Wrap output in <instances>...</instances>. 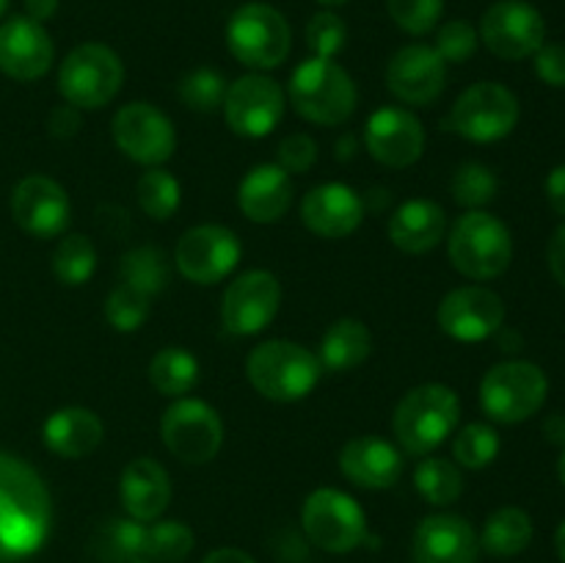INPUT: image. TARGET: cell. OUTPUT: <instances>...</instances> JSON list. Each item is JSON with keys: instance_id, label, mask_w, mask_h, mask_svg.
<instances>
[{"instance_id": "obj_1", "label": "cell", "mask_w": 565, "mask_h": 563, "mask_svg": "<svg viewBox=\"0 0 565 563\" xmlns=\"http://www.w3.org/2000/svg\"><path fill=\"white\" fill-rule=\"evenodd\" d=\"M53 524V500L36 469L0 453V563L31 557Z\"/></svg>"}, {"instance_id": "obj_2", "label": "cell", "mask_w": 565, "mask_h": 563, "mask_svg": "<svg viewBox=\"0 0 565 563\" xmlns=\"http://www.w3.org/2000/svg\"><path fill=\"white\" fill-rule=\"evenodd\" d=\"M246 375L254 390L268 401L292 403L318 386L323 364L298 342L268 340L248 353Z\"/></svg>"}, {"instance_id": "obj_3", "label": "cell", "mask_w": 565, "mask_h": 563, "mask_svg": "<svg viewBox=\"0 0 565 563\" xmlns=\"http://www.w3.org/2000/svg\"><path fill=\"white\" fill-rule=\"evenodd\" d=\"M290 103L312 125L337 127L356 110L359 92L353 77L334 59H307L290 77Z\"/></svg>"}, {"instance_id": "obj_4", "label": "cell", "mask_w": 565, "mask_h": 563, "mask_svg": "<svg viewBox=\"0 0 565 563\" xmlns=\"http://www.w3.org/2000/svg\"><path fill=\"white\" fill-rule=\"evenodd\" d=\"M461 403L445 384H423L406 392L395 408L392 428L408 456H428L458 428Z\"/></svg>"}, {"instance_id": "obj_5", "label": "cell", "mask_w": 565, "mask_h": 563, "mask_svg": "<svg viewBox=\"0 0 565 563\" xmlns=\"http://www.w3.org/2000/svg\"><path fill=\"white\" fill-rule=\"evenodd\" d=\"M450 263L458 274L475 282L497 279L513 259L511 230L486 210H469L450 232Z\"/></svg>"}, {"instance_id": "obj_6", "label": "cell", "mask_w": 565, "mask_h": 563, "mask_svg": "<svg viewBox=\"0 0 565 563\" xmlns=\"http://www.w3.org/2000/svg\"><path fill=\"white\" fill-rule=\"evenodd\" d=\"M550 395V379L527 359L500 362L480 381V406L494 423L516 425L535 417Z\"/></svg>"}, {"instance_id": "obj_7", "label": "cell", "mask_w": 565, "mask_h": 563, "mask_svg": "<svg viewBox=\"0 0 565 563\" xmlns=\"http://www.w3.org/2000/svg\"><path fill=\"white\" fill-rule=\"evenodd\" d=\"M519 114V97L511 88L494 81H480L452 103L450 114L445 116V127L467 141L491 144L516 130Z\"/></svg>"}, {"instance_id": "obj_8", "label": "cell", "mask_w": 565, "mask_h": 563, "mask_svg": "<svg viewBox=\"0 0 565 563\" xmlns=\"http://www.w3.org/2000/svg\"><path fill=\"white\" fill-rule=\"evenodd\" d=\"M125 83V66L110 47L86 42L72 50L58 70V92L81 110H97L119 94Z\"/></svg>"}, {"instance_id": "obj_9", "label": "cell", "mask_w": 565, "mask_h": 563, "mask_svg": "<svg viewBox=\"0 0 565 563\" xmlns=\"http://www.w3.org/2000/svg\"><path fill=\"white\" fill-rule=\"evenodd\" d=\"M226 44L241 64L252 70H274L290 55L292 33L285 14L268 3H246L230 17Z\"/></svg>"}, {"instance_id": "obj_10", "label": "cell", "mask_w": 565, "mask_h": 563, "mask_svg": "<svg viewBox=\"0 0 565 563\" xmlns=\"http://www.w3.org/2000/svg\"><path fill=\"white\" fill-rule=\"evenodd\" d=\"M303 533L315 546L345 555L367 541V517L351 495L340 489H318L301 508Z\"/></svg>"}, {"instance_id": "obj_11", "label": "cell", "mask_w": 565, "mask_h": 563, "mask_svg": "<svg viewBox=\"0 0 565 563\" xmlns=\"http://www.w3.org/2000/svg\"><path fill=\"white\" fill-rule=\"evenodd\" d=\"M166 450L182 464H207L224 445V423L210 403L199 397H180L160 419Z\"/></svg>"}, {"instance_id": "obj_12", "label": "cell", "mask_w": 565, "mask_h": 563, "mask_svg": "<svg viewBox=\"0 0 565 563\" xmlns=\"http://www.w3.org/2000/svg\"><path fill=\"white\" fill-rule=\"evenodd\" d=\"M478 36L497 59H533L546 42V22L544 14L527 0H497L486 9Z\"/></svg>"}, {"instance_id": "obj_13", "label": "cell", "mask_w": 565, "mask_h": 563, "mask_svg": "<svg viewBox=\"0 0 565 563\" xmlns=\"http://www.w3.org/2000/svg\"><path fill=\"white\" fill-rule=\"evenodd\" d=\"M243 246L230 226L202 224L188 230L177 243V268L193 285H215L241 263Z\"/></svg>"}, {"instance_id": "obj_14", "label": "cell", "mask_w": 565, "mask_h": 563, "mask_svg": "<svg viewBox=\"0 0 565 563\" xmlns=\"http://www.w3.org/2000/svg\"><path fill=\"white\" fill-rule=\"evenodd\" d=\"M226 125L246 138H263L274 132L285 116V92L268 75H243L226 86L224 97Z\"/></svg>"}, {"instance_id": "obj_15", "label": "cell", "mask_w": 565, "mask_h": 563, "mask_svg": "<svg viewBox=\"0 0 565 563\" xmlns=\"http://www.w3.org/2000/svg\"><path fill=\"white\" fill-rule=\"evenodd\" d=\"M281 307V285L270 270H246L237 276L221 301V320L232 334H259L274 323Z\"/></svg>"}, {"instance_id": "obj_16", "label": "cell", "mask_w": 565, "mask_h": 563, "mask_svg": "<svg viewBox=\"0 0 565 563\" xmlns=\"http://www.w3.org/2000/svg\"><path fill=\"white\" fill-rule=\"evenodd\" d=\"M114 141L141 166H160L174 155L177 132L169 116L149 103H130L114 116Z\"/></svg>"}, {"instance_id": "obj_17", "label": "cell", "mask_w": 565, "mask_h": 563, "mask_svg": "<svg viewBox=\"0 0 565 563\" xmlns=\"http://www.w3.org/2000/svg\"><path fill=\"white\" fill-rule=\"evenodd\" d=\"M441 331L458 342H480L494 337L505 323V304L494 290L480 285L456 287L436 309Z\"/></svg>"}, {"instance_id": "obj_18", "label": "cell", "mask_w": 565, "mask_h": 563, "mask_svg": "<svg viewBox=\"0 0 565 563\" xmlns=\"http://www.w3.org/2000/svg\"><path fill=\"white\" fill-rule=\"evenodd\" d=\"M364 144L379 163L390 169H406L425 152L423 121L412 110L386 105L375 110L364 125Z\"/></svg>"}, {"instance_id": "obj_19", "label": "cell", "mask_w": 565, "mask_h": 563, "mask_svg": "<svg viewBox=\"0 0 565 563\" xmlns=\"http://www.w3.org/2000/svg\"><path fill=\"white\" fill-rule=\"evenodd\" d=\"M11 215L17 226L33 237H55L70 224V199L55 180L31 174L17 182L11 193Z\"/></svg>"}, {"instance_id": "obj_20", "label": "cell", "mask_w": 565, "mask_h": 563, "mask_svg": "<svg viewBox=\"0 0 565 563\" xmlns=\"http://www.w3.org/2000/svg\"><path fill=\"white\" fill-rule=\"evenodd\" d=\"M447 83V64L428 44H406L386 66V88L406 105H430Z\"/></svg>"}, {"instance_id": "obj_21", "label": "cell", "mask_w": 565, "mask_h": 563, "mask_svg": "<svg viewBox=\"0 0 565 563\" xmlns=\"http://www.w3.org/2000/svg\"><path fill=\"white\" fill-rule=\"evenodd\" d=\"M53 59V39L42 22L31 17H11L0 25V72L11 81H39L50 72Z\"/></svg>"}, {"instance_id": "obj_22", "label": "cell", "mask_w": 565, "mask_h": 563, "mask_svg": "<svg viewBox=\"0 0 565 563\" xmlns=\"http://www.w3.org/2000/svg\"><path fill=\"white\" fill-rule=\"evenodd\" d=\"M478 552V533L456 513H430L414 530V563H475Z\"/></svg>"}, {"instance_id": "obj_23", "label": "cell", "mask_w": 565, "mask_h": 563, "mask_svg": "<svg viewBox=\"0 0 565 563\" xmlns=\"http://www.w3.org/2000/svg\"><path fill=\"white\" fill-rule=\"evenodd\" d=\"M301 221L320 237H348L364 221V202L351 185L323 182L312 188L301 202Z\"/></svg>"}, {"instance_id": "obj_24", "label": "cell", "mask_w": 565, "mask_h": 563, "mask_svg": "<svg viewBox=\"0 0 565 563\" xmlns=\"http://www.w3.org/2000/svg\"><path fill=\"white\" fill-rule=\"evenodd\" d=\"M340 469L362 489H390L403 475V456L381 436H356L340 453Z\"/></svg>"}, {"instance_id": "obj_25", "label": "cell", "mask_w": 565, "mask_h": 563, "mask_svg": "<svg viewBox=\"0 0 565 563\" xmlns=\"http://www.w3.org/2000/svg\"><path fill=\"white\" fill-rule=\"evenodd\" d=\"M119 497L130 519L154 522L171 502L169 472L154 458H136L121 472Z\"/></svg>"}, {"instance_id": "obj_26", "label": "cell", "mask_w": 565, "mask_h": 563, "mask_svg": "<svg viewBox=\"0 0 565 563\" xmlns=\"http://www.w3.org/2000/svg\"><path fill=\"white\" fill-rule=\"evenodd\" d=\"M237 204H241L243 215L257 224H274V221L285 219L292 204L290 174L276 163L254 166L237 188Z\"/></svg>"}, {"instance_id": "obj_27", "label": "cell", "mask_w": 565, "mask_h": 563, "mask_svg": "<svg viewBox=\"0 0 565 563\" xmlns=\"http://www.w3.org/2000/svg\"><path fill=\"white\" fill-rule=\"evenodd\" d=\"M44 445L61 458H83L94 453L103 442V419L83 406H66L44 419Z\"/></svg>"}, {"instance_id": "obj_28", "label": "cell", "mask_w": 565, "mask_h": 563, "mask_svg": "<svg viewBox=\"0 0 565 563\" xmlns=\"http://www.w3.org/2000/svg\"><path fill=\"white\" fill-rule=\"evenodd\" d=\"M445 230V210L430 199H408L390 219V241L406 254H425L436 248Z\"/></svg>"}, {"instance_id": "obj_29", "label": "cell", "mask_w": 565, "mask_h": 563, "mask_svg": "<svg viewBox=\"0 0 565 563\" xmlns=\"http://www.w3.org/2000/svg\"><path fill=\"white\" fill-rule=\"evenodd\" d=\"M373 353V334L367 326L356 318H342L326 329L320 340V364L331 373H345L359 368Z\"/></svg>"}, {"instance_id": "obj_30", "label": "cell", "mask_w": 565, "mask_h": 563, "mask_svg": "<svg viewBox=\"0 0 565 563\" xmlns=\"http://www.w3.org/2000/svg\"><path fill=\"white\" fill-rule=\"evenodd\" d=\"M535 535V524L530 513L519 506L497 508L483 524L480 533V546L494 557L522 555Z\"/></svg>"}, {"instance_id": "obj_31", "label": "cell", "mask_w": 565, "mask_h": 563, "mask_svg": "<svg viewBox=\"0 0 565 563\" xmlns=\"http://www.w3.org/2000/svg\"><path fill=\"white\" fill-rule=\"evenodd\" d=\"M149 381L160 395L182 397L191 392L199 381V362L185 348H163L149 362Z\"/></svg>"}, {"instance_id": "obj_32", "label": "cell", "mask_w": 565, "mask_h": 563, "mask_svg": "<svg viewBox=\"0 0 565 563\" xmlns=\"http://www.w3.org/2000/svg\"><path fill=\"white\" fill-rule=\"evenodd\" d=\"M99 555L108 563H149L147 561V524L136 519H110L99 530Z\"/></svg>"}, {"instance_id": "obj_33", "label": "cell", "mask_w": 565, "mask_h": 563, "mask_svg": "<svg viewBox=\"0 0 565 563\" xmlns=\"http://www.w3.org/2000/svg\"><path fill=\"white\" fill-rule=\"evenodd\" d=\"M414 486L430 506H452L463 495V475L450 458H423L414 469Z\"/></svg>"}, {"instance_id": "obj_34", "label": "cell", "mask_w": 565, "mask_h": 563, "mask_svg": "<svg viewBox=\"0 0 565 563\" xmlns=\"http://www.w3.org/2000/svg\"><path fill=\"white\" fill-rule=\"evenodd\" d=\"M97 268V248L86 235H66L53 254V274L61 285H86Z\"/></svg>"}, {"instance_id": "obj_35", "label": "cell", "mask_w": 565, "mask_h": 563, "mask_svg": "<svg viewBox=\"0 0 565 563\" xmlns=\"http://www.w3.org/2000/svg\"><path fill=\"white\" fill-rule=\"evenodd\" d=\"M119 276L125 285L136 287V290L147 293V296L152 298L154 293L163 290L166 276H169L163 252L154 246L132 248V252H127L125 257H121Z\"/></svg>"}, {"instance_id": "obj_36", "label": "cell", "mask_w": 565, "mask_h": 563, "mask_svg": "<svg viewBox=\"0 0 565 563\" xmlns=\"http://www.w3.org/2000/svg\"><path fill=\"white\" fill-rule=\"evenodd\" d=\"M136 196H138V204H141V210L149 215V219L166 221L177 213V208H180L182 191H180V182H177L169 171L154 166V169L143 171L141 174V180H138L136 185Z\"/></svg>"}, {"instance_id": "obj_37", "label": "cell", "mask_w": 565, "mask_h": 563, "mask_svg": "<svg viewBox=\"0 0 565 563\" xmlns=\"http://www.w3.org/2000/svg\"><path fill=\"white\" fill-rule=\"evenodd\" d=\"M452 456L467 469H486L500 456V434L489 423H469L452 439Z\"/></svg>"}, {"instance_id": "obj_38", "label": "cell", "mask_w": 565, "mask_h": 563, "mask_svg": "<svg viewBox=\"0 0 565 563\" xmlns=\"http://www.w3.org/2000/svg\"><path fill=\"white\" fill-rule=\"evenodd\" d=\"M193 530L185 522H154L147 528V561L149 563H180L191 555Z\"/></svg>"}, {"instance_id": "obj_39", "label": "cell", "mask_w": 565, "mask_h": 563, "mask_svg": "<svg viewBox=\"0 0 565 563\" xmlns=\"http://www.w3.org/2000/svg\"><path fill=\"white\" fill-rule=\"evenodd\" d=\"M497 188H500V180H497L494 171L483 163H463L461 169L452 174L450 182L452 199L467 210H480L489 202H494Z\"/></svg>"}, {"instance_id": "obj_40", "label": "cell", "mask_w": 565, "mask_h": 563, "mask_svg": "<svg viewBox=\"0 0 565 563\" xmlns=\"http://www.w3.org/2000/svg\"><path fill=\"white\" fill-rule=\"evenodd\" d=\"M226 97V81L221 72L207 70H193L188 72L180 81V99L185 103V108L199 110V114H210L218 105H224Z\"/></svg>"}, {"instance_id": "obj_41", "label": "cell", "mask_w": 565, "mask_h": 563, "mask_svg": "<svg viewBox=\"0 0 565 563\" xmlns=\"http://www.w3.org/2000/svg\"><path fill=\"white\" fill-rule=\"evenodd\" d=\"M105 318L116 331L141 329L143 320L149 318V296L119 282L105 301Z\"/></svg>"}, {"instance_id": "obj_42", "label": "cell", "mask_w": 565, "mask_h": 563, "mask_svg": "<svg viewBox=\"0 0 565 563\" xmlns=\"http://www.w3.org/2000/svg\"><path fill=\"white\" fill-rule=\"evenodd\" d=\"M390 17L414 36H425L434 31L445 11V0H386Z\"/></svg>"}, {"instance_id": "obj_43", "label": "cell", "mask_w": 565, "mask_h": 563, "mask_svg": "<svg viewBox=\"0 0 565 563\" xmlns=\"http://www.w3.org/2000/svg\"><path fill=\"white\" fill-rule=\"evenodd\" d=\"M348 39V28L334 11H318L307 25V44L315 59H334L342 53Z\"/></svg>"}, {"instance_id": "obj_44", "label": "cell", "mask_w": 565, "mask_h": 563, "mask_svg": "<svg viewBox=\"0 0 565 563\" xmlns=\"http://www.w3.org/2000/svg\"><path fill=\"white\" fill-rule=\"evenodd\" d=\"M478 31H475L472 22L467 20H450L439 28L436 33V53L441 55L445 64H463L475 55L478 50Z\"/></svg>"}, {"instance_id": "obj_45", "label": "cell", "mask_w": 565, "mask_h": 563, "mask_svg": "<svg viewBox=\"0 0 565 563\" xmlns=\"http://www.w3.org/2000/svg\"><path fill=\"white\" fill-rule=\"evenodd\" d=\"M315 160H318V144L303 132L281 138L279 149H276V166H281L287 174H307Z\"/></svg>"}, {"instance_id": "obj_46", "label": "cell", "mask_w": 565, "mask_h": 563, "mask_svg": "<svg viewBox=\"0 0 565 563\" xmlns=\"http://www.w3.org/2000/svg\"><path fill=\"white\" fill-rule=\"evenodd\" d=\"M533 59L535 75L541 77V83L552 88H565V44L544 42Z\"/></svg>"}, {"instance_id": "obj_47", "label": "cell", "mask_w": 565, "mask_h": 563, "mask_svg": "<svg viewBox=\"0 0 565 563\" xmlns=\"http://www.w3.org/2000/svg\"><path fill=\"white\" fill-rule=\"evenodd\" d=\"M47 130L55 138H72L81 130V108L75 105H58V108L50 110L47 116Z\"/></svg>"}, {"instance_id": "obj_48", "label": "cell", "mask_w": 565, "mask_h": 563, "mask_svg": "<svg viewBox=\"0 0 565 563\" xmlns=\"http://www.w3.org/2000/svg\"><path fill=\"white\" fill-rule=\"evenodd\" d=\"M546 263H550V270L557 285L565 290V221L552 232L550 246H546Z\"/></svg>"}, {"instance_id": "obj_49", "label": "cell", "mask_w": 565, "mask_h": 563, "mask_svg": "<svg viewBox=\"0 0 565 563\" xmlns=\"http://www.w3.org/2000/svg\"><path fill=\"white\" fill-rule=\"evenodd\" d=\"M544 191H546V202H550V208L565 219V163L555 166V169L546 174Z\"/></svg>"}, {"instance_id": "obj_50", "label": "cell", "mask_w": 565, "mask_h": 563, "mask_svg": "<svg viewBox=\"0 0 565 563\" xmlns=\"http://www.w3.org/2000/svg\"><path fill=\"white\" fill-rule=\"evenodd\" d=\"M202 563H257L248 552L235 550V546H221V550H213Z\"/></svg>"}, {"instance_id": "obj_51", "label": "cell", "mask_w": 565, "mask_h": 563, "mask_svg": "<svg viewBox=\"0 0 565 563\" xmlns=\"http://www.w3.org/2000/svg\"><path fill=\"white\" fill-rule=\"evenodd\" d=\"M544 436L550 445H561L565 447V414H550V417L544 419Z\"/></svg>"}, {"instance_id": "obj_52", "label": "cell", "mask_w": 565, "mask_h": 563, "mask_svg": "<svg viewBox=\"0 0 565 563\" xmlns=\"http://www.w3.org/2000/svg\"><path fill=\"white\" fill-rule=\"evenodd\" d=\"M58 11V0H25V17L44 22Z\"/></svg>"}, {"instance_id": "obj_53", "label": "cell", "mask_w": 565, "mask_h": 563, "mask_svg": "<svg viewBox=\"0 0 565 563\" xmlns=\"http://www.w3.org/2000/svg\"><path fill=\"white\" fill-rule=\"evenodd\" d=\"M555 550H557V557L565 563V519L561 522V528H557L555 533Z\"/></svg>"}, {"instance_id": "obj_54", "label": "cell", "mask_w": 565, "mask_h": 563, "mask_svg": "<svg viewBox=\"0 0 565 563\" xmlns=\"http://www.w3.org/2000/svg\"><path fill=\"white\" fill-rule=\"evenodd\" d=\"M557 478H561V484L565 486V447H563L561 458H557Z\"/></svg>"}, {"instance_id": "obj_55", "label": "cell", "mask_w": 565, "mask_h": 563, "mask_svg": "<svg viewBox=\"0 0 565 563\" xmlns=\"http://www.w3.org/2000/svg\"><path fill=\"white\" fill-rule=\"evenodd\" d=\"M318 3H323V6H342V3H348V0H318Z\"/></svg>"}, {"instance_id": "obj_56", "label": "cell", "mask_w": 565, "mask_h": 563, "mask_svg": "<svg viewBox=\"0 0 565 563\" xmlns=\"http://www.w3.org/2000/svg\"><path fill=\"white\" fill-rule=\"evenodd\" d=\"M6 11H9V0H0V17H3Z\"/></svg>"}]
</instances>
